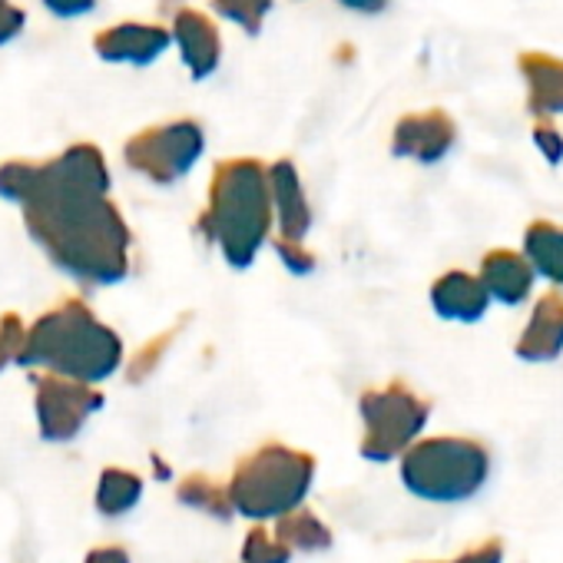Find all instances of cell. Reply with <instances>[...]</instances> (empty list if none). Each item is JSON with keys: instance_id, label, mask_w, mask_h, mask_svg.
<instances>
[{"instance_id": "2", "label": "cell", "mask_w": 563, "mask_h": 563, "mask_svg": "<svg viewBox=\"0 0 563 563\" xmlns=\"http://www.w3.org/2000/svg\"><path fill=\"white\" fill-rule=\"evenodd\" d=\"M18 362L93 385L120 368L123 342L84 302H64L31 325Z\"/></svg>"}, {"instance_id": "9", "label": "cell", "mask_w": 563, "mask_h": 563, "mask_svg": "<svg viewBox=\"0 0 563 563\" xmlns=\"http://www.w3.org/2000/svg\"><path fill=\"white\" fill-rule=\"evenodd\" d=\"M454 136H457V130L448 113H441V110L415 113L395 126V153L418 159V163H438L451 153Z\"/></svg>"}, {"instance_id": "26", "label": "cell", "mask_w": 563, "mask_h": 563, "mask_svg": "<svg viewBox=\"0 0 563 563\" xmlns=\"http://www.w3.org/2000/svg\"><path fill=\"white\" fill-rule=\"evenodd\" d=\"M533 143L540 146V153H543L550 163H560V159H563V140H560V133H556L553 126L540 123V126L533 130Z\"/></svg>"}, {"instance_id": "30", "label": "cell", "mask_w": 563, "mask_h": 563, "mask_svg": "<svg viewBox=\"0 0 563 563\" xmlns=\"http://www.w3.org/2000/svg\"><path fill=\"white\" fill-rule=\"evenodd\" d=\"M339 4H345L349 11H362V14H378L385 11L388 0H339Z\"/></svg>"}, {"instance_id": "10", "label": "cell", "mask_w": 563, "mask_h": 563, "mask_svg": "<svg viewBox=\"0 0 563 563\" xmlns=\"http://www.w3.org/2000/svg\"><path fill=\"white\" fill-rule=\"evenodd\" d=\"M268 189H272V212L278 222V239H306L312 225V209L302 192V179L289 159L268 166Z\"/></svg>"}, {"instance_id": "14", "label": "cell", "mask_w": 563, "mask_h": 563, "mask_svg": "<svg viewBox=\"0 0 563 563\" xmlns=\"http://www.w3.org/2000/svg\"><path fill=\"white\" fill-rule=\"evenodd\" d=\"M173 37L183 51V60L189 67V74L196 80L209 77L216 67H219V54H222V44H219V31L212 27V21L199 11H179L176 14V24H173Z\"/></svg>"}, {"instance_id": "22", "label": "cell", "mask_w": 563, "mask_h": 563, "mask_svg": "<svg viewBox=\"0 0 563 563\" xmlns=\"http://www.w3.org/2000/svg\"><path fill=\"white\" fill-rule=\"evenodd\" d=\"M212 4L225 21H232L242 31L255 34L262 27V21H265L268 8H272V0H212Z\"/></svg>"}, {"instance_id": "13", "label": "cell", "mask_w": 563, "mask_h": 563, "mask_svg": "<svg viewBox=\"0 0 563 563\" xmlns=\"http://www.w3.org/2000/svg\"><path fill=\"white\" fill-rule=\"evenodd\" d=\"M533 265L527 255H517V252H507V249H497L484 258L481 265V282L484 289L490 292L494 302H504V306H520L530 299V289H533Z\"/></svg>"}, {"instance_id": "28", "label": "cell", "mask_w": 563, "mask_h": 563, "mask_svg": "<svg viewBox=\"0 0 563 563\" xmlns=\"http://www.w3.org/2000/svg\"><path fill=\"white\" fill-rule=\"evenodd\" d=\"M57 18H80L93 8V0H44Z\"/></svg>"}, {"instance_id": "5", "label": "cell", "mask_w": 563, "mask_h": 563, "mask_svg": "<svg viewBox=\"0 0 563 563\" xmlns=\"http://www.w3.org/2000/svg\"><path fill=\"white\" fill-rule=\"evenodd\" d=\"M490 474V454L471 438H428L401 454V481L421 500H467Z\"/></svg>"}, {"instance_id": "27", "label": "cell", "mask_w": 563, "mask_h": 563, "mask_svg": "<svg viewBox=\"0 0 563 563\" xmlns=\"http://www.w3.org/2000/svg\"><path fill=\"white\" fill-rule=\"evenodd\" d=\"M24 27V11L11 8L8 0H0V44H8L11 37H18Z\"/></svg>"}, {"instance_id": "4", "label": "cell", "mask_w": 563, "mask_h": 563, "mask_svg": "<svg viewBox=\"0 0 563 563\" xmlns=\"http://www.w3.org/2000/svg\"><path fill=\"white\" fill-rule=\"evenodd\" d=\"M316 477V457L286 444H265L242 457L229 481L235 514L249 520H272L296 510Z\"/></svg>"}, {"instance_id": "20", "label": "cell", "mask_w": 563, "mask_h": 563, "mask_svg": "<svg viewBox=\"0 0 563 563\" xmlns=\"http://www.w3.org/2000/svg\"><path fill=\"white\" fill-rule=\"evenodd\" d=\"M176 497H179L183 504L202 510V514L219 517V520H229V517L235 514L232 497H229V487H219V484H216L212 477H206V474H189V477H183L179 487H176Z\"/></svg>"}, {"instance_id": "1", "label": "cell", "mask_w": 563, "mask_h": 563, "mask_svg": "<svg viewBox=\"0 0 563 563\" xmlns=\"http://www.w3.org/2000/svg\"><path fill=\"white\" fill-rule=\"evenodd\" d=\"M103 153L80 143L51 163H4L0 196L24 206L34 242L70 275L110 286L130 268V229L107 199Z\"/></svg>"}, {"instance_id": "12", "label": "cell", "mask_w": 563, "mask_h": 563, "mask_svg": "<svg viewBox=\"0 0 563 563\" xmlns=\"http://www.w3.org/2000/svg\"><path fill=\"white\" fill-rule=\"evenodd\" d=\"M166 47L169 31L156 24H117L93 41V51L110 64H153Z\"/></svg>"}, {"instance_id": "29", "label": "cell", "mask_w": 563, "mask_h": 563, "mask_svg": "<svg viewBox=\"0 0 563 563\" xmlns=\"http://www.w3.org/2000/svg\"><path fill=\"white\" fill-rule=\"evenodd\" d=\"M84 563H130V553H126L123 547L110 543V547H97V550H90Z\"/></svg>"}, {"instance_id": "8", "label": "cell", "mask_w": 563, "mask_h": 563, "mask_svg": "<svg viewBox=\"0 0 563 563\" xmlns=\"http://www.w3.org/2000/svg\"><path fill=\"white\" fill-rule=\"evenodd\" d=\"M37 385V424L44 441H70L80 434L87 418L103 408V395L90 388V382H77L67 375H44Z\"/></svg>"}, {"instance_id": "16", "label": "cell", "mask_w": 563, "mask_h": 563, "mask_svg": "<svg viewBox=\"0 0 563 563\" xmlns=\"http://www.w3.org/2000/svg\"><path fill=\"white\" fill-rule=\"evenodd\" d=\"M523 80L530 87V107L540 117L563 113V60H553L547 54H527L520 60Z\"/></svg>"}, {"instance_id": "19", "label": "cell", "mask_w": 563, "mask_h": 563, "mask_svg": "<svg viewBox=\"0 0 563 563\" xmlns=\"http://www.w3.org/2000/svg\"><path fill=\"white\" fill-rule=\"evenodd\" d=\"M143 497V481L133 471L123 467H107L97 484V510L103 517H123L133 510Z\"/></svg>"}, {"instance_id": "17", "label": "cell", "mask_w": 563, "mask_h": 563, "mask_svg": "<svg viewBox=\"0 0 563 563\" xmlns=\"http://www.w3.org/2000/svg\"><path fill=\"white\" fill-rule=\"evenodd\" d=\"M523 255L530 258L537 275L563 289V225L533 222L523 235Z\"/></svg>"}, {"instance_id": "3", "label": "cell", "mask_w": 563, "mask_h": 563, "mask_svg": "<svg viewBox=\"0 0 563 563\" xmlns=\"http://www.w3.org/2000/svg\"><path fill=\"white\" fill-rule=\"evenodd\" d=\"M275 222L268 169L258 159H229L216 169L209 209L202 216L206 235L222 249L232 268H249Z\"/></svg>"}, {"instance_id": "6", "label": "cell", "mask_w": 563, "mask_h": 563, "mask_svg": "<svg viewBox=\"0 0 563 563\" xmlns=\"http://www.w3.org/2000/svg\"><path fill=\"white\" fill-rule=\"evenodd\" d=\"M358 408H362V421H365L362 457L378 461V464L405 454L431 415V405L398 382L388 388H378V391H365Z\"/></svg>"}, {"instance_id": "7", "label": "cell", "mask_w": 563, "mask_h": 563, "mask_svg": "<svg viewBox=\"0 0 563 563\" xmlns=\"http://www.w3.org/2000/svg\"><path fill=\"white\" fill-rule=\"evenodd\" d=\"M202 146L206 140H202L199 123L176 120V123H163V126L136 133L126 143V163L146 179L169 186L192 169V163L202 156Z\"/></svg>"}, {"instance_id": "24", "label": "cell", "mask_w": 563, "mask_h": 563, "mask_svg": "<svg viewBox=\"0 0 563 563\" xmlns=\"http://www.w3.org/2000/svg\"><path fill=\"white\" fill-rule=\"evenodd\" d=\"M278 255L286 258L292 272H309L316 265V255L306 249V239H278Z\"/></svg>"}, {"instance_id": "25", "label": "cell", "mask_w": 563, "mask_h": 563, "mask_svg": "<svg viewBox=\"0 0 563 563\" xmlns=\"http://www.w3.org/2000/svg\"><path fill=\"white\" fill-rule=\"evenodd\" d=\"M500 560H504V543H500L497 537H490V540H484V543L464 550L461 556L441 560V563H500Z\"/></svg>"}, {"instance_id": "15", "label": "cell", "mask_w": 563, "mask_h": 563, "mask_svg": "<svg viewBox=\"0 0 563 563\" xmlns=\"http://www.w3.org/2000/svg\"><path fill=\"white\" fill-rule=\"evenodd\" d=\"M560 352H563V296L550 292L537 302L517 342V355L523 362H553Z\"/></svg>"}, {"instance_id": "11", "label": "cell", "mask_w": 563, "mask_h": 563, "mask_svg": "<svg viewBox=\"0 0 563 563\" xmlns=\"http://www.w3.org/2000/svg\"><path fill=\"white\" fill-rule=\"evenodd\" d=\"M490 292L484 289L481 275H471V272H448L434 282L431 289V306L441 319L448 322H481L487 316V306H490Z\"/></svg>"}, {"instance_id": "21", "label": "cell", "mask_w": 563, "mask_h": 563, "mask_svg": "<svg viewBox=\"0 0 563 563\" xmlns=\"http://www.w3.org/2000/svg\"><path fill=\"white\" fill-rule=\"evenodd\" d=\"M242 560L245 563H289L292 547H286L278 537H268L265 527H252L242 543Z\"/></svg>"}, {"instance_id": "18", "label": "cell", "mask_w": 563, "mask_h": 563, "mask_svg": "<svg viewBox=\"0 0 563 563\" xmlns=\"http://www.w3.org/2000/svg\"><path fill=\"white\" fill-rule=\"evenodd\" d=\"M275 537H278L282 543H286V547L306 550V553H312V550H329V547H332V530H329L312 510H302V507H296V510H289V514H282V517H278Z\"/></svg>"}, {"instance_id": "23", "label": "cell", "mask_w": 563, "mask_h": 563, "mask_svg": "<svg viewBox=\"0 0 563 563\" xmlns=\"http://www.w3.org/2000/svg\"><path fill=\"white\" fill-rule=\"evenodd\" d=\"M24 339H27V332H24V325H21L18 316H4V319H0V372H4L8 362H18L21 358Z\"/></svg>"}]
</instances>
